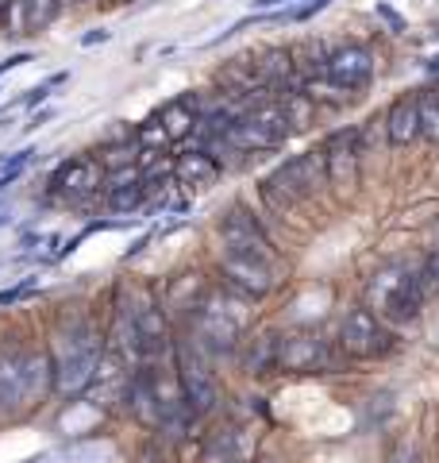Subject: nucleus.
I'll list each match as a JSON object with an SVG mask.
<instances>
[{
  "label": "nucleus",
  "instance_id": "13",
  "mask_svg": "<svg viewBox=\"0 0 439 463\" xmlns=\"http://www.w3.org/2000/svg\"><path fill=\"white\" fill-rule=\"evenodd\" d=\"M224 178L220 166L212 163L204 151H182L173 155V185H185V190H212V185Z\"/></svg>",
  "mask_w": 439,
  "mask_h": 463
},
{
  "label": "nucleus",
  "instance_id": "19",
  "mask_svg": "<svg viewBox=\"0 0 439 463\" xmlns=\"http://www.w3.org/2000/svg\"><path fill=\"white\" fill-rule=\"evenodd\" d=\"M135 147L139 151H170V139H166V132H163V124H158L154 112L135 124Z\"/></svg>",
  "mask_w": 439,
  "mask_h": 463
},
{
  "label": "nucleus",
  "instance_id": "1",
  "mask_svg": "<svg viewBox=\"0 0 439 463\" xmlns=\"http://www.w3.org/2000/svg\"><path fill=\"white\" fill-rule=\"evenodd\" d=\"M428 289L420 282V267H408L401 259L382 263L366 279V306H370L386 325H413Z\"/></svg>",
  "mask_w": 439,
  "mask_h": 463
},
{
  "label": "nucleus",
  "instance_id": "8",
  "mask_svg": "<svg viewBox=\"0 0 439 463\" xmlns=\"http://www.w3.org/2000/svg\"><path fill=\"white\" fill-rule=\"evenodd\" d=\"M374 74H378V58L366 43H340L332 47L328 54V81H335L343 93L350 97H362L366 90L374 85Z\"/></svg>",
  "mask_w": 439,
  "mask_h": 463
},
{
  "label": "nucleus",
  "instance_id": "16",
  "mask_svg": "<svg viewBox=\"0 0 439 463\" xmlns=\"http://www.w3.org/2000/svg\"><path fill=\"white\" fill-rule=\"evenodd\" d=\"M39 151L35 147H20V151H0V194H8L27 170L35 166Z\"/></svg>",
  "mask_w": 439,
  "mask_h": 463
},
{
  "label": "nucleus",
  "instance_id": "9",
  "mask_svg": "<svg viewBox=\"0 0 439 463\" xmlns=\"http://www.w3.org/2000/svg\"><path fill=\"white\" fill-rule=\"evenodd\" d=\"M23 359H27L23 340L0 336V421L23 417Z\"/></svg>",
  "mask_w": 439,
  "mask_h": 463
},
{
  "label": "nucleus",
  "instance_id": "3",
  "mask_svg": "<svg viewBox=\"0 0 439 463\" xmlns=\"http://www.w3.org/2000/svg\"><path fill=\"white\" fill-rule=\"evenodd\" d=\"M340 359V347L313 328L285 332L274 344V371L277 374H328Z\"/></svg>",
  "mask_w": 439,
  "mask_h": 463
},
{
  "label": "nucleus",
  "instance_id": "26",
  "mask_svg": "<svg viewBox=\"0 0 439 463\" xmlns=\"http://www.w3.org/2000/svg\"><path fill=\"white\" fill-rule=\"evenodd\" d=\"M420 282L428 294H439V248H432L428 255H424V263H420Z\"/></svg>",
  "mask_w": 439,
  "mask_h": 463
},
{
  "label": "nucleus",
  "instance_id": "23",
  "mask_svg": "<svg viewBox=\"0 0 439 463\" xmlns=\"http://www.w3.org/2000/svg\"><path fill=\"white\" fill-rule=\"evenodd\" d=\"M127 185H143L139 163H135V166H116V170H105V194H108V190H127Z\"/></svg>",
  "mask_w": 439,
  "mask_h": 463
},
{
  "label": "nucleus",
  "instance_id": "2",
  "mask_svg": "<svg viewBox=\"0 0 439 463\" xmlns=\"http://www.w3.org/2000/svg\"><path fill=\"white\" fill-rule=\"evenodd\" d=\"M335 347L355 364H370V359H386L397 347V332L370 306H350L340 317V328H335Z\"/></svg>",
  "mask_w": 439,
  "mask_h": 463
},
{
  "label": "nucleus",
  "instance_id": "27",
  "mask_svg": "<svg viewBox=\"0 0 439 463\" xmlns=\"http://www.w3.org/2000/svg\"><path fill=\"white\" fill-rule=\"evenodd\" d=\"M47 100H51V85L39 81V85H32V90H27L23 97L12 100V105H16V109H35V105H47Z\"/></svg>",
  "mask_w": 439,
  "mask_h": 463
},
{
  "label": "nucleus",
  "instance_id": "35",
  "mask_svg": "<svg viewBox=\"0 0 439 463\" xmlns=\"http://www.w3.org/2000/svg\"><path fill=\"white\" fill-rule=\"evenodd\" d=\"M424 70H428V74H439V54H428V58H424Z\"/></svg>",
  "mask_w": 439,
  "mask_h": 463
},
{
  "label": "nucleus",
  "instance_id": "30",
  "mask_svg": "<svg viewBox=\"0 0 439 463\" xmlns=\"http://www.w3.org/2000/svg\"><path fill=\"white\" fill-rule=\"evenodd\" d=\"M27 62H32V51H16V54H8L5 62H0V78L12 74V70H20V66H27Z\"/></svg>",
  "mask_w": 439,
  "mask_h": 463
},
{
  "label": "nucleus",
  "instance_id": "31",
  "mask_svg": "<svg viewBox=\"0 0 439 463\" xmlns=\"http://www.w3.org/2000/svg\"><path fill=\"white\" fill-rule=\"evenodd\" d=\"M108 39H112V32H105V27H93V32H85L78 43L89 51V47H97V43H108Z\"/></svg>",
  "mask_w": 439,
  "mask_h": 463
},
{
  "label": "nucleus",
  "instance_id": "7",
  "mask_svg": "<svg viewBox=\"0 0 439 463\" xmlns=\"http://www.w3.org/2000/svg\"><path fill=\"white\" fill-rule=\"evenodd\" d=\"M220 243H224V251H239V255H255V259H266V263H277L282 267V259H277V248L274 240L262 232V224L255 221V213H247V205H231L224 216H220Z\"/></svg>",
  "mask_w": 439,
  "mask_h": 463
},
{
  "label": "nucleus",
  "instance_id": "14",
  "mask_svg": "<svg viewBox=\"0 0 439 463\" xmlns=\"http://www.w3.org/2000/svg\"><path fill=\"white\" fill-rule=\"evenodd\" d=\"M274 344L277 336L274 332H258V336H243V344L236 347V359H239V371L243 374H270L274 371Z\"/></svg>",
  "mask_w": 439,
  "mask_h": 463
},
{
  "label": "nucleus",
  "instance_id": "4",
  "mask_svg": "<svg viewBox=\"0 0 439 463\" xmlns=\"http://www.w3.org/2000/svg\"><path fill=\"white\" fill-rule=\"evenodd\" d=\"M216 274H220V286L243 301H266L277 289V282H282L277 279V274H282L277 263H266V259H255V255H239V251H220Z\"/></svg>",
  "mask_w": 439,
  "mask_h": 463
},
{
  "label": "nucleus",
  "instance_id": "6",
  "mask_svg": "<svg viewBox=\"0 0 439 463\" xmlns=\"http://www.w3.org/2000/svg\"><path fill=\"white\" fill-rule=\"evenodd\" d=\"M320 155H324V174H328V190L335 194H355L359 185V124L355 128H335L320 143Z\"/></svg>",
  "mask_w": 439,
  "mask_h": 463
},
{
  "label": "nucleus",
  "instance_id": "34",
  "mask_svg": "<svg viewBox=\"0 0 439 463\" xmlns=\"http://www.w3.org/2000/svg\"><path fill=\"white\" fill-rule=\"evenodd\" d=\"M12 224V205L8 201H0V228H8Z\"/></svg>",
  "mask_w": 439,
  "mask_h": 463
},
{
  "label": "nucleus",
  "instance_id": "15",
  "mask_svg": "<svg viewBox=\"0 0 439 463\" xmlns=\"http://www.w3.org/2000/svg\"><path fill=\"white\" fill-rule=\"evenodd\" d=\"M274 97H277V105H282V112H285V120H289V128H293V136H297V132H309V128L316 124L320 109L297 90V85H293V90L274 93Z\"/></svg>",
  "mask_w": 439,
  "mask_h": 463
},
{
  "label": "nucleus",
  "instance_id": "5",
  "mask_svg": "<svg viewBox=\"0 0 439 463\" xmlns=\"http://www.w3.org/2000/svg\"><path fill=\"white\" fill-rule=\"evenodd\" d=\"M100 194H105V166L97 155H70L47 174V201L89 205Z\"/></svg>",
  "mask_w": 439,
  "mask_h": 463
},
{
  "label": "nucleus",
  "instance_id": "28",
  "mask_svg": "<svg viewBox=\"0 0 439 463\" xmlns=\"http://www.w3.org/2000/svg\"><path fill=\"white\" fill-rule=\"evenodd\" d=\"M374 16H382L393 27V32H405V16L393 5H386V0H378V5H374Z\"/></svg>",
  "mask_w": 439,
  "mask_h": 463
},
{
  "label": "nucleus",
  "instance_id": "24",
  "mask_svg": "<svg viewBox=\"0 0 439 463\" xmlns=\"http://www.w3.org/2000/svg\"><path fill=\"white\" fill-rule=\"evenodd\" d=\"M120 143H135V124L112 120V124H108V132L100 136V147H120Z\"/></svg>",
  "mask_w": 439,
  "mask_h": 463
},
{
  "label": "nucleus",
  "instance_id": "10",
  "mask_svg": "<svg viewBox=\"0 0 439 463\" xmlns=\"http://www.w3.org/2000/svg\"><path fill=\"white\" fill-rule=\"evenodd\" d=\"M154 116H158V124H163L170 147H173V143H189L197 136V128H201V93L197 90L173 93L166 105L154 109Z\"/></svg>",
  "mask_w": 439,
  "mask_h": 463
},
{
  "label": "nucleus",
  "instance_id": "20",
  "mask_svg": "<svg viewBox=\"0 0 439 463\" xmlns=\"http://www.w3.org/2000/svg\"><path fill=\"white\" fill-rule=\"evenodd\" d=\"M23 8H27V32H42V27L58 20L62 0H23Z\"/></svg>",
  "mask_w": 439,
  "mask_h": 463
},
{
  "label": "nucleus",
  "instance_id": "21",
  "mask_svg": "<svg viewBox=\"0 0 439 463\" xmlns=\"http://www.w3.org/2000/svg\"><path fill=\"white\" fill-rule=\"evenodd\" d=\"M100 166L116 170V166H135L139 163V147L135 143H120V147H100Z\"/></svg>",
  "mask_w": 439,
  "mask_h": 463
},
{
  "label": "nucleus",
  "instance_id": "32",
  "mask_svg": "<svg viewBox=\"0 0 439 463\" xmlns=\"http://www.w3.org/2000/svg\"><path fill=\"white\" fill-rule=\"evenodd\" d=\"M293 0H251V8L255 12H282V8H289Z\"/></svg>",
  "mask_w": 439,
  "mask_h": 463
},
{
  "label": "nucleus",
  "instance_id": "29",
  "mask_svg": "<svg viewBox=\"0 0 439 463\" xmlns=\"http://www.w3.org/2000/svg\"><path fill=\"white\" fill-rule=\"evenodd\" d=\"M389 463H424V459H420V452H416L413 444H397L389 452Z\"/></svg>",
  "mask_w": 439,
  "mask_h": 463
},
{
  "label": "nucleus",
  "instance_id": "18",
  "mask_svg": "<svg viewBox=\"0 0 439 463\" xmlns=\"http://www.w3.org/2000/svg\"><path fill=\"white\" fill-rule=\"evenodd\" d=\"M105 205L120 216H139L143 221V209H146V185H127V190H108L105 194Z\"/></svg>",
  "mask_w": 439,
  "mask_h": 463
},
{
  "label": "nucleus",
  "instance_id": "17",
  "mask_svg": "<svg viewBox=\"0 0 439 463\" xmlns=\"http://www.w3.org/2000/svg\"><path fill=\"white\" fill-rule=\"evenodd\" d=\"M416 112H420V139L439 147V85L416 90Z\"/></svg>",
  "mask_w": 439,
  "mask_h": 463
},
{
  "label": "nucleus",
  "instance_id": "33",
  "mask_svg": "<svg viewBox=\"0 0 439 463\" xmlns=\"http://www.w3.org/2000/svg\"><path fill=\"white\" fill-rule=\"evenodd\" d=\"M51 116H54V109H42V112H35V116H32V124H27V132H35V128H42V124L51 120Z\"/></svg>",
  "mask_w": 439,
  "mask_h": 463
},
{
  "label": "nucleus",
  "instance_id": "25",
  "mask_svg": "<svg viewBox=\"0 0 439 463\" xmlns=\"http://www.w3.org/2000/svg\"><path fill=\"white\" fill-rule=\"evenodd\" d=\"M324 8H332V0H304V5H297V8H285V24H304V20H313V16H320Z\"/></svg>",
  "mask_w": 439,
  "mask_h": 463
},
{
  "label": "nucleus",
  "instance_id": "12",
  "mask_svg": "<svg viewBox=\"0 0 439 463\" xmlns=\"http://www.w3.org/2000/svg\"><path fill=\"white\" fill-rule=\"evenodd\" d=\"M389 147H413L420 139V112H416V93H401L389 100V109L382 116Z\"/></svg>",
  "mask_w": 439,
  "mask_h": 463
},
{
  "label": "nucleus",
  "instance_id": "36",
  "mask_svg": "<svg viewBox=\"0 0 439 463\" xmlns=\"http://www.w3.org/2000/svg\"><path fill=\"white\" fill-rule=\"evenodd\" d=\"M236 463H243V459H236Z\"/></svg>",
  "mask_w": 439,
  "mask_h": 463
},
{
  "label": "nucleus",
  "instance_id": "11",
  "mask_svg": "<svg viewBox=\"0 0 439 463\" xmlns=\"http://www.w3.org/2000/svg\"><path fill=\"white\" fill-rule=\"evenodd\" d=\"M54 398V364L47 344H27V359H23V413L39 410L42 402Z\"/></svg>",
  "mask_w": 439,
  "mask_h": 463
},
{
  "label": "nucleus",
  "instance_id": "22",
  "mask_svg": "<svg viewBox=\"0 0 439 463\" xmlns=\"http://www.w3.org/2000/svg\"><path fill=\"white\" fill-rule=\"evenodd\" d=\"M39 289V274H23L20 282H12L8 289H0V309H12V306H20L23 298H32Z\"/></svg>",
  "mask_w": 439,
  "mask_h": 463
}]
</instances>
